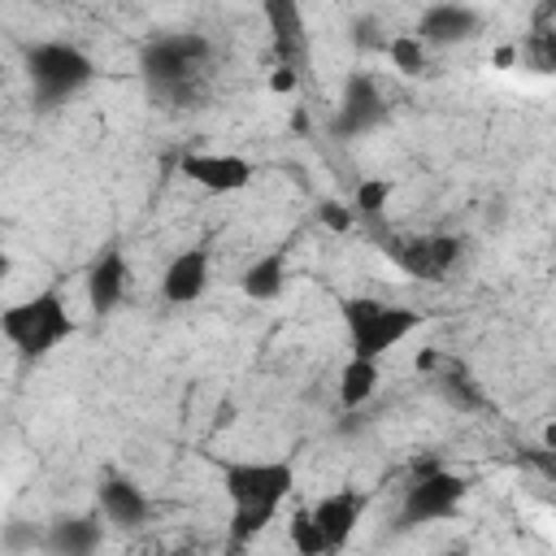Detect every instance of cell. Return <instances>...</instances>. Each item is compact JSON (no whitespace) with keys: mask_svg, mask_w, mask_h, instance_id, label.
I'll list each match as a JSON object with an SVG mask.
<instances>
[{"mask_svg":"<svg viewBox=\"0 0 556 556\" xmlns=\"http://www.w3.org/2000/svg\"><path fill=\"white\" fill-rule=\"evenodd\" d=\"M161 556H191V552H161Z\"/></svg>","mask_w":556,"mask_h":556,"instance_id":"cell-32","label":"cell"},{"mask_svg":"<svg viewBox=\"0 0 556 556\" xmlns=\"http://www.w3.org/2000/svg\"><path fill=\"white\" fill-rule=\"evenodd\" d=\"M378 391V361H348L343 374H339V400L348 408H361L369 395Z\"/></svg>","mask_w":556,"mask_h":556,"instance_id":"cell-19","label":"cell"},{"mask_svg":"<svg viewBox=\"0 0 556 556\" xmlns=\"http://www.w3.org/2000/svg\"><path fill=\"white\" fill-rule=\"evenodd\" d=\"M213 48L204 35H161L139 52V74L156 100L191 109L208 87Z\"/></svg>","mask_w":556,"mask_h":556,"instance_id":"cell-1","label":"cell"},{"mask_svg":"<svg viewBox=\"0 0 556 556\" xmlns=\"http://www.w3.org/2000/svg\"><path fill=\"white\" fill-rule=\"evenodd\" d=\"M387 200H391V182H382V178H365V182L356 187V204H352V213L374 222V217L387 208Z\"/></svg>","mask_w":556,"mask_h":556,"instance_id":"cell-22","label":"cell"},{"mask_svg":"<svg viewBox=\"0 0 556 556\" xmlns=\"http://www.w3.org/2000/svg\"><path fill=\"white\" fill-rule=\"evenodd\" d=\"M100 513L117 530H135V526H143L152 517V504L130 478H104L100 482Z\"/></svg>","mask_w":556,"mask_h":556,"instance_id":"cell-16","label":"cell"},{"mask_svg":"<svg viewBox=\"0 0 556 556\" xmlns=\"http://www.w3.org/2000/svg\"><path fill=\"white\" fill-rule=\"evenodd\" d=\"M0 334L13 343L17 356L39 361L74 334V317H70L61 291H39V295H26V300L0 308Z\"/></svg>","mask_w":556,"mask_h":556,"instance_id":"cell-2","label":"cell"},{"mask_svg":"<svg viewBox=\"0 0 556 556\" xmlns=\"http://www.w3.org/2000/svg\"><path fill=\"white\" fill-rule=\"evenodd\" d=\"M382 117H387V104H382L374 78H369V74H348L343 100H339V113H334L330 130H334L339 139H352V135H365V130L382 126Z\"/></svg>","mask_w":556,"mask_h":556,"instance_id":"cell-8","label":"cell"},{"mask_svg":"<svg viewBox=\"0 0 556 556\" xmlns=\"http://www.w3.org/2000/svg\"><path fill=\"white\" fill-rule=\"evenodd\" d=\"M378 248L421 282H439L460 261V239L452 235H378Z\"/></svg>","mask_w":556,"mask_h":556,"instance_id":"cell-6","label":"cell"},{"mask_svg":"<svg viewBox=\"0 0 556 556\" xmlns=\"http://www.w3.org/2000/svg\"><path fill=\"white\" fill-rule=\"evenodd\" d=\"M222 486L230 495V508L278 513V500L295 486V473L287 460H235V465H226Z\"/></svg>","mask_w":556,"mask_h":556,"instance_id":"cell-5","label":"cell"},{"mask_svg":"<svg viewBox=\"0 0 556 556\" xmlns=\"http://www.w3.org/2000/svg\"><path fill=\"white\" fill-rule=\"evenodd\" d=\"M126 282H130L126 256H122L117 248H109V252L91 265V274H87V304H91V313H96V317L113 313V308L122 304V295H126Z\"/></svg>","mask_w":556,"mask_h":556,"instance_id":"cell-15","label":"cell"},{"mask_svg":"<svg viewBox=\"0 0 556 556\" xmlns=\"http://www.w3.org/2000/svg\"><path fill=\"white\" fill-rule=\"evenodd\" d=\"M343 326H348V343L356 361H378L387 356L400 339H408L426 317L408 304H387V300H369V295H352L339 304Z\"/></svg>","mask_w":556,"mask_h":556,"instance_id":"cell-3","label":"cell"},{"mask_svg":"<svg viewBox=\"0 0 556 556\" xmlns=\"http://www.w3.org/2000/svg\"><path fill=\"white\" fill-rule=\"evenodd\" d=\"M295 78H300L295 70H274V74H269V91H291Z\"/></svg>","mask_w":556,"mask_h":556,"instance_id":"cell-27","label":"cell"},{"mask_svg":"<svg viewBox=\"0 0 556 556\" xmlns=\"http://www.w3.org/2000/svg\"><path fill=\"white\" fill-rule=\"evenodd\" d=\"M387 56L400 74H421L426 70V48L413 39V35H391L387 39Z\"/></svg>","mask_w":556,"mask_h":556,"instance_id":"cell-21","label":"cell"},{"mask_svg":"<svg viewBox=\"0 0 556 556\" xmlns=\"http://www.w3.org/2000/svg\"><path fill=\"white\" fill-rule=\"evenodd\" d=\"M526 52H530V65H534L539 74H552V70H556V48H552V30H534V35L526 39Z\"/></svg>","mask_w":556,"mask_h":556,"instance_id":"cell-24","label":"cell"},{"mask_svg":"<svg viewBox=\"0 0 556 556\" xmlns=\"http://www.w3.org/2000/svg\"><path fill=\"white\" fill-rule=\"evenodd\" d=\"M26 74H30V87L43 104H56L74 91H83L91 78H96V65L83 48L74 43H61V39H48V43H35L26 52Z\"/></svg>","mask_w":556,"mask_h":556,"instance_id":"cell-4","label":"cell"},{"mask_svg":"<svg viewBox=\"0 0 556 556\" xmlns=\"http://www.w3.org/2000/svg\"><path fill=\"white\" fill-rule=\"evenodd\" d=\"M178 169L195 182V187H204V191H213V195H226V191H243L248 182H252V161H243V156H230V152H187L182 161H178Z\"/></svg>","mask_w":556,"mask_h":556,"instance_id":"cell-9","label":"cell"},{"mask_svg":"<svg viewBox=\"0 0 556 556\" xmlns=\"http://www.w3.org/2000/svg\"><path fill=\"white\" fill-rule=\"evenodd\" d=\"M356 43H361V48H387V39H382V30H378L374 17H361V22H356Z\"/></svg>","mask_w":556,"mask_h":556,"instance_id":"cell-26","label":"cell"},{"mask_svg":"<svg viewBox=\"0 0 556 556\" xmlns=\"http://www.w3.org/2000/svg\"><path fill=\"white\" fill-rule=\"evenodd\" d=\"M43 539V530H35L30 521H9L4 526V552L9 556H22V552H35Z\"/></svg>","mask_w":556,"mask_h":556,"instance_id":"cell-23","label":"cell"},{"mask_svg":"<svg viewBox=\"0 0 556 556\" xmlns=\"http://www.w3.org/2000/svg\"><path fill=\"white\" fill-rule=\"evenodd\" d=\"M317 217H321V226H326V230H334V235H348V230L356 226V213H352L348 204H339V200H321Z\"/></svg>","mask_w":556,"mask_h":556,"instance_id":"cell-25","label":"cell"},{"mask_svg":"<svg viewBox=\"0 0 556 556\" xmlns=\"http://www.w3.org/2000/svg\"><path fill=\"white\" fill-rule=\"evenodd\" d=\"M478 30V9H469V4H430V9H421V17H417V43L421 48H443V43H460V39H469Z\"/></svg>","mask_w":556,"mask_h":556,"instance_id":"cell-12","label":"cell"},{"mask_svg":"<svg viewBox=\"0 0 556 556\" xmlns=\"http://www.w3.org/2000/svg\"><path fill=\"white\" fill-rule=\"evenodd\" d=\"M100 521L91 513H74V517H52L43 539H39V552L43 556H91L100 547Z\"/></svg>","mask_w":556,"mask_h":556,"instance_id":"cell-13","label":"cell"},{"mask_svg":"<svg viewBox=\"0 0 556 556\" xmlns=\"http://www.w3.org/2000/svg\"><path fill=\"white\" fill-rule=\"evenodd\" d=\"M365 491H334V495H321L313 508H308V517H313V526L321 530V543H326V556L330 552H339L343 543H348V534L356 530V521H361V513H365Z\"/></svg>","mask_w":556,"mask_h":556,"instance_id":"cell-10","label":"cell"},{"mask_svg":"<svg viewBox=\"0 0 556 556\" xmlns=\"http://www.w3.org/2000/svg\"><path fill=\"white\" fill-rule=\"evenodd\" d=\"M4 278H9V256L0 252V287H4Z\"/></svg>","mask_w":556,"mask_h":556,"instance_id":"cell-30","label":"cell"},{"mask_svg":"<svg viewBox=\"0 0 556 556\" xmlns=\"http://www.w3.org/2000/svg\"><path fill=\"white\" fill-rule=\"evenodd\" d=\"M287 534H291V547H295L300 556H326V543H321V530L313 526V517H308V508H295V513H291V526H287Z\"/></svg>","mask_w":556,"mask_h":556,"instance_id":"cell-20","label":"cell"},{"mask_svg":"<svg viewBox=\"0 0 556 556\" xmlns=\"http://www.w3.org/2000/svg\"><path fill=\"white\" fill-rule=\"evenodd\" d=\"M495 65H513V48H500L495 52Z\"/></svg>","mask_w":556,"mask_h":556,"instance_id":"cell-29","label":"cell"},{"mask_svg":"<svg viewBox=\"0 0 556 556\" xmlns=\"http://www.w3.org/2000/svg\"><path fill=\"white\" fill-rule=\"evenodd\" d=\"M265 22L274 35V52H278V70H304L308 61V35H304V13L291 0H265Z\"/></svg>","mask_w":556,"mask_h":556,"instance_id":"cell-11","label":"cell"},{"mask_svg":"<svg viewBox=\"0 0 556 556\" xmlns=\"http://www.w3.org/2000/svg\"><path fill=\"white\" fill-rule=\"evenodd\" d=\"M434 365H439V352H430V348H426V352L417 356V369H421V374H430Z\"/></svg>","mask_w":556,"mask_h":556,"instance_id":"cell-28","label":"cell"},{"mask_svg":"<svg viewBox=\"0 0 556 556\" xmlns=\"http://www.w3.org/2000/svg\"><path fill=\"white\" fill-rule=\"evenodd\" d=\"M239 287H243V295L256 300V304L278 300L282 287H287V256H282V252H265L261 261H252V265L243 269Z\"/></svg>","mask_w":556,"mask_h":556,"instance_id":"cell-18","label":"cell"},{"mask_svg":"<svg viewBox=\"0 0 556 556\" xmlns=\"http://www.w3.org/2000/svg\"><path fill=\"white\" fill-rule=\"evenodd\" d=\"M465 495H469V482L460 473H452V469H434L426 478H413L408 491H404V504H400V530L452 517Z\"/></svg>","mask_w":556,"mask_h":556,"instance_id":"cell-7","label":"cell"},{"mask_svg":"<svg viewBox=\"0 0 556 556\" xmlns=\"http://www.w3.org/2000/svg\"><path fill=\"white\" fill-rule=\"evenodd\" d=\"M439 556H465V547H447V552H439Z\"/></svg>","mask_w":556,"mask_h":556,"instance_id":"cell-31","label":"cell"},{"mask_svg":"<svg viewBox=\"0 0 556 556\" xmlns=\"http://www.w3.org/2000/svg\"><path fill=\"white\" fill-rule=\"evenodd\" d=\"M434 369H439L434 387H439V395H443L456 413H482V408H491L486 395H482V387L469 378V369H465L460 361H443V356H439Z\"/></svg>","mask_w":556,"mask_h":556,"instance_id":"cell-17","label":"cell"},{"mask_svg":"<svg viewBox=\"0 0 556 556\" xmlns=\"http://www.w3.org/2000/svg\"><path fill=\"white\" fill-rule=\"evenodd\" d=\"M204 287H208V248H187V252H178V256L165 265V274H161V295H165L169 304H191V300L204 295Z\"/></svg>","mask_w":556,"mask_h":556,"instance_id":"cell-14","label":"cell"}]
</instances>
